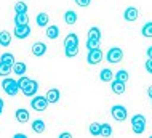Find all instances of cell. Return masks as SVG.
I'll use <instances>...</instances> for the list:
<instances>
[{
    "label": "cell",
    "mask_w": 152,
    "mask_h": 138,
    "mask_svg": "<svg viewBox=\"0 0 152 138\" xmlns=\"http://www.w3.org/2000/svg\"><path fill=\"white\" fill-rule=\"evenodd\" d=\"M45 53H47V45L43 42H35L32 45V55L34 56H43Z\"/></svg>",
    "instance_id": "12"
},
{
    "label": "cell",
    "mask_w": 152,
    "mask_h": 138,
    "mask_svg": "<svg viewBox=\"0 0 152 138\" xmlns=\"http://www.w3.org/2000/svg\"><path fill=\"white\" fill-rule=\"evenodd\" d=\"M11 44V34L8 31H2L0 32V45L2 47H8Z\"/></svg>",
    "instance_id": "24"
},
{
    "label": "cell",
    "mask_w": 152,
    "mask_h": 138,
    "mask_svg": "<svg viewBox=\"0 0 152 138\" xmlns=\"http://www.w3.org/2000/svg\"><path fill=\"white\" fill-rule=\"evenodd\" d=\"M110 114H112V117L118 120V122H122V120L126 119V116H128V111H126L125 106H122V104H114L112 108H110Z\"/></svg>",
    "instance_id": "5"
},
{
    "label": "cell",
    "mask_w": 152,
    "mask_h": 138,
    "mask_svg": "<svg viewBox=\"0 0 152 138\" xmlns=\"http://www.w3.org/2000/svg\"><path fill=\"white\" fill-rule=\"evenodd\" d=\"M94 48H99V42L87 39V50H94Z\"/></svg>",
    "instance_id": "32"
},
{
    "label": "cell",
    "mask_w": 152,
    "mask_h": 138,
    "mask_svg": "<svg viewBox=\"0 0 152 138\" xmlns=\"http://www.w3.org/2000/svg\"><path fill=\"white\" fill-rule=\"evenodd\" d=\"M147 95H149V98H152V85H149V89H147Z\"/></svg>",
    "instance_id": "38"
},
{
    "label": "cell",
    "mask_w": 152,
    "mask_h": 138,
    "mask_svg": "<svg viewBox=\"0 0 152 138\" xmlns=\"http://www.w3.org/2000/svg\"><path fill=\"white\" fill-rule=\"evenodd\" d=\"M138 16H139V11H138V8H134V7H128V8L125 10V13H123V18H125V21H130V23L136 21Z\"/></svg>",
    "instance_id": "11"
},
{
    "label": "cell",
    "mask_w": 152,
    "mask_h": 138,
    "mask_svg": "<svg viewBox=\"0 0 152 138\" xmlns=\"http://www.w3.org/2000/svg\"><path fill=\"white\" fill-rule=\"evenodd\" d=\"M146 55H147V58H152V47H149L146 50Z\"/></svg>",
    "instance_id": "36"
},
{
    "label": "cell",
    "mask_w": 152,
    "mask_h": 138,
    "mask_svg": "<svg viewBox=\"0 0 152 138\" xmlns=\"http://www.w3.org/2000/svg\"><path fill=\"white\" fill-rule=\"evenodd\" d=\"M37 90H39V82H37V80H32V79H31L29 83H27V85L24 87L21 92L26 95V97H35Z\"/></svg>",
    "instance_id": "9"
},
{
    "label": "cell",
    "mask_w": 152,
    "mask_h": 138,
    "mask_svg": "<svg viewBox=\"0 0 152 138\" xmlns=\"http://www.w3.org/2000/svg\"><path fill=\"white\" fill-rule=\"evenodd\" d=\"M74 2H75L79 7H88L90 3H91V0H74Z\"/></svg>",
    "instance_id": "33"
},
{
    "label": "cell",
    "mask_w": 152,
    "mask_h": 138,
    "mask_svg": "<svg viewBox=\"0 0 152 138\" xmlns=\"http://www.w3.org/2000/svg\"><path fill=\"white\" fill-rule=\"evenodd\" d=\"M16 120H18L19 124H27L31 119V114L29 111L26 109V108H19V109H16Z\"/></svg>",
    "instance_id": "10"
},
{
    "label": "cell",
    "mask_w": 152,
    "mask_h": 138,
    "mask_svg": "<svg viewBox=\"0 0 152 138\" xmlns=\"http://www.w3.org/2000/svg\"><path fill=\"white\" fill-rule=\"evenodd\" d=\"M45 128H47V125H45L43 119H35L34 122H32V130H34L35 133H43Z\"/></svg>",
    "instance_id": "17"
},
{
    "label": "cell",
    "mask_w": 152,
    "mask_h": 138,
    "mask_svg": "<svg viewBox=\"0 0 152 138\" xmlns=\"http://www.w3.org/2000/svg\"><path fill=\"white\" fill-rule=\"evenodd\" d=\"M146 71L149 74H152V58H149V60L146 61Z\"/></svg>",
    "instance_id": "34"
},
{
    "label": "cell",
    "mask_w": 152,
    "mask_h": 138,
    "mask_svg": "<svg viewBox=\"0 0 152 138\" xmlns=\"http://www.w3.org/2000/svg\"><path fill=\"white\" fill-rule=\"evenodd\" d=\"M64 53L66 56L74 58L79 55V37L77 34H67L64 39Z\"/></svg>",
    "instance_id": "1"
},
{
    "label": "cell",
    "mask_w": 152,
    "mask_h": 138,
    "mask_svg": "<svg viewBox=\"0 0 152 138\" xmlns=\"http://www.w3.org/2000/svg\"><path fill=\"white\" fill-rule=\"evenodd\" d=\"M2 89H3V92H5L8 97H15V95L19 92L18 80H15V79H11V77H5L2 80Z\"/></svg>",
    "instance_id": "2"
},
{
    "label": "cell",
    "mask_w": 152,
    "mask_h": 138,
    "mask_svg": "<svg viewBox=\"0 0 152 138\" xmlns=\"http://www.w3.org/2000/svg\"><path fill=\"white\" fill-rule=\"evenodd\" d=\"M151 101H152V98H151Z\"/></svg>",
    "instance_id": "41"
},
{
    "label": "cell",
    "mask_w": 152,
    "mask_h": 138,
    "mask_svg": "<svg viewBox=\"0 0 152 138\" xmlns=\"http://www.w3.org/2000/svg\"><path fill=\"white\" fill-rule=\"evenodd\" d=\"M99 79L102 82H112V79H114V72L110 71L109 68H106V69H102L101 72H99Z\"/></svg>",
    "instance_id": "23"
},
{
    "label": "cell",
    "mask_w": 152,
    "mask_h": 138,
    "mask_svg": "<svg viewBox=\"0 0 152 138\" xmlns=\"http://www.w3.org/2000/svg\"><path fill=\"white\" fill-rule=\"evenodd\" d=\"M90 133H91L93 137H99L101 135V124L99 122H93L90 125Z\"/></svg>",
    "instance_id": "28"
},
{
    "label": "cell",
    "mask_w": 152,
    "mask_h": 138,
    "mask_svg": "<svg viewBox=\"0 0 152 138\" xmlns=\"http://www.w3.org/2000/svg\"><path fill=\"white\" fill-rule=\"evenodd\" d=\"M0 61H3V63H7V64H10V66H13L15 64V55L13 53H2V56H0Z\"/></svg>",
    "instance_id": "26"
},
{
    "label": "cell",
    "mask_w": 152,
    "mask_h": 138,
    "mask_svg": "<svg viewBox=\"0 0 152 138\" xmlns=\"http://www.w3.org/2000/svg\"><path fill=\"white\" fill-rule=\"evenodd\" d=\"M141 34L144 37H147V39H152V21H149V23H146L144 26H142Z\"/></svg>",
    "instance_id": "27"
},
{
    "label": "cell",
    "mask_w": 152,
    "mask_h": 138,
    "mask_svg": "<svg viewBox=\"0 0 152 138\" xmlns=\"http://www.w3.org/2000/svg\"><path fill=\"white\" fill-rule=\"evenodd\" d=\"M114 79H117V80H120V82H128V79H130V74L126 72L125 69H120V71H117L115 72V76H114Z\"/></svg>",
    "instance_id": "25"
},
{
    "label": "cell",
    "mask_w": 152,
    "mask_h": 138,
    "mask_svg": "<svg viewBox=\"0 0 152 138\" xmlns=\"http://www.w3.org/2000/svg\"><path fill=\"white\" fill-rule=\"evenodd\" d=\"M13 138H26V133H16Z\"/></svg>",
    "instance_id": "37"
},
{
    "label": "cell",
    "mask_w": 152,
    "mask_h": 138,
    "mask_svg": "<svg viewBox=\"0 0 152 138\" xmlns=\"http://www.w3.org/2000/svg\"><path fill=\"white\" fill-rule=\"evenodd\" d=\"M48 104L50 103H48L47 97H39V95L35 98H32V101H31V106L34 111H45L48 108Z\"/></svg>",
    "instance_id": "7"
},
{
    "label": "cell",
    "mask_w": 152,
    "mask_h": 138,
    "mask_svg": "<svg viewBox=\"0 0 152 138\" xmlns=\"http://www.w3.org/2000/svg\"><path fill=\"white\" fill-rule=\"evenodd\" d=\"M131 128L136 135H141L146 130V117L142 114H134L131 117Z\"/></svg>",
    "instance_id": "3"
},
{
    "label": "cell",
    "mask_w": 152,
    "mask_h": 138,
    "mask_svg": "<svg viewBox=\"0 0 152 138\" xmlns=\"http://www.w3.org/2000/svg\"><path fill=\"white\" fill-rule=\"evenodd\" d=\"M29 80L31 79L29 77H26V76H19V79H18V85H19V90H23L24 87L29 83Z\"/></svg>",
    "instance_id": "31"
},
{
    "label": "cell",
    "mask_w": 152,
    "mask_h": 138,
    "mask_svg": "<svg viewBox=\"0 0 152 138\" xmlns=\"http://www.w3.org/2000/svg\"><path fill=\"white\" fill-rule=\"evenodd\" d=\"M112 135V127L109 124H101V135L99 137H110Z\"/></svg>",
    "instance_id": "30"
},
{
    "label": "cell",
    "mask_w": 152,
    "mask_h": 138,
    "mask_svg": "<svg viewBox=\"0 0 152 138\" xmlns=\"http://www.w3.org/2000/svg\"><path fill=\"white\" fill-rule=\"evenodd\" d=\"M71 137H72V135H71L69 132H63V133L59 135V138H71Z\"/></svg>",
    "instance_id": "35"
},
{
    "label": "cell",
    "mask_w": 152,
    "mask_h": 138,
    "mask_svg": "<svg viewBox=\"0 0 152 138\" xmlns=\"http://www.w3.org/2000/svg\"><path fill=\"white\" fill-rule=\"evenodd\" d=\"M35 21H37V26L39 27H47L48 23H50V16H48L47 13H39Z\"/></svg>",
    "instance_id": "20"
},
{
    "label": "cell",
    "mask_w": 152,
    "mask_h": 138,
    "mask_svg": "<svg viewBox=\"0 0 152 138\" xmlns=\"http://www.w3.org/2000/svg\"><path fill=\"white\" fill-rule=\"evenodd\" d=\"M11 72H13V66L0 61V77H8Z\"/></svg>",
    "instance_id": "21"
},
{
    "label": "cell",
    "mask_w": 152,
    "mask_h": 138,
    "mask_svg": "<svg viewBox=\"0 0 152 138\" xmlns=\"http://www.w3.org/2000/svg\"><path fill=\"white\" fill-rule=\"evenodd\" d=\"M110 89H112L114 93L122 95V93H125V90H126V83L117 80V79H114V80H112V85H110Z\"/></svg>",
    "instance_id": "13"
},
{
    "label": "cell",
    "mask_w": 152,
    "mask_h": 138,
    "mask_svg": "<svg viewBox=\"0 0 152 138\" xmlns=\"http://www.w3.org/2000/svg\"><path fill=\"white\" fill-rule=\"evenodd\" d=\"M15 13H27V5H26L24 0L15 3Z\"/></svg>",
    "instance_id": "29"
},
{
    "label": "cell",
    "mask_w": 152,
    "mask_h": 138,
    "mask_svg": "<svg viewBox=\"0 0 152 138\" xmlns=\"http://www.w3.org/2000/svg\"><path fill=\"white\" fill-rule=\"evenodd\" d=\"M0 114H2V111H0Z\"/></svg>",
    "instance_id": "40"
},
{
    "label": "cell",
    "mask_w": 152,
    "mask_h": 138,
    "mask_svg": "<svg viewBox=\"0 0 152 138\" xmlns=\"http://www.w3.org/2000/svg\"><path fill=\"white\" fill-rule=\"evenodd\" d=\"M24 2H26V0H24Z\"/></svg>",
    "instance_id": "42"
},
{
    "label": "cell",
    "mask_w": 152,
    "mask_h": 138,
    "mask_svg": "<svg viewBox=\"0 0 152 138\" xmlns=\"http://www.w3.org/2000/svg\"><path fill=\"white\" fill-rule=\"evenodd\" d=\"M102 58H104V55H102L101 48H94V50H88V55H87V63L88 64H99V63L102 61Z\"/></svg>",
    "instance_id": "6"
},
{
    "label": "cell",
    "mask_w": 152,
    "mask_h": 138,
    "mask_svg": "<svg viewBox=\"0 0 152 138\" xmlns=\"http://www.w3.org/2000/svg\"><path fill=\"white\" fill-rule=\"evenodd\" d=\"M13 34L16 39H27V37L31 35V27H29V24H23V26H15V31H13Z\"/></svg>",
    "instance_id": "8"
},
{
    "label": "cell",
    "mask_w": 152,
    "mask_h": 138,
    "mask_svg": "<svg viewBox=\"0 0 152 138\" xmlns=\"http://www.w3.org/2000/svg\"><path fill=\"white\" fill-rule=\"evenodd\" d=\"M45 35L48 37L50 40H55V39H58V35H59V27L58 26H47V31H45Z\"/></svg>",
    "instance_id": "16"
},
{
    "label": "cell",
    "mask_w": 152,
    "mask_h": 138,
    "mask_svg": "<svg viewBox=\"0 0 152 138\" xmlns=\"http://www.w3.org/2000/svg\"><path fill=\"white\" fill-rule=\"evenodd\" d=\"M26 71H27L26 63H23V61H15V64H13V72L16 74V76H24V74H26Z\"/></svg>",
    "instance_id": "15"
},
{
    "label": "cell",
    "mask_w": 152,
    "mask_h": 138,
    "mask_svg": "<svg viewBox=\"0 0 152 138\" xmlns=\"http://www.w3.org/2000/svg\"><path fill=\"white\" fill-rule=\"evenodd\" d=\"M64 23L69 24V26L75 24V23H77V13H75V11H72V10H67V11H66V13H64Z\"/></svg>",
    "instance_id": "19"
},
{
    "label": "cell",
    "mask_w": 152,
    "mask_h": 138,
    "mask_svg": "<svg viewBox=\"0 0 152 138\" xmlns=\"http://www.w3.org/2000/svg\"><path fill=\"white\" fill-rule=\"evenodd\" d=\"M3 106H5V103H3V100L0 98V111H3Z\"/></svg>",
    "instance_id": "39"
},
{
    "label": "cell",
    "mask_w": 152,
    "mask_h": 138,
    "mask_svg": "<svg viewBox=\"0 0 152 138\" xmlns=\"http://www.w3.org/2000/svg\"><path fill=\"white\" fill-rule=\"evenodd\" d=\"M88 39L96 40V42H101V29L96 27V26H93V27L88 31Z\"/></svg>",
    "instance_id": "22"
},
{
    "label": "cell",
    "mask_w": 152,
    "mask_h": 138,
    "mask_svg": "<svg viewBox=\"0 0 152 138\" xmlns=\"http://www.w3.org/2000/svg\"><path fill=\"white\" fill-rule=\"evenodd\" d=\"M45 97H47V100H48V103H58L59 101V97H61V93H59V90L58 89H50L47 92V95H45Z\"/></svg>",
    "instance_id": "14"
},
{
    "label": "cell",
    "mask_w": 152,
    "mask_h": 138,
    "mask_svg": "<svg viewBox=\"0 0 152 138\" xmlns=\"http://www.w3.org/2000/svg\"><path fill=\"white\" fill-rule=\"evenodd\" d=\"M23 24H29V16H27V13H16L15 26H23Z\"/></svg>",
    "instance_id": "18"
},
{
    "label": "cell",
    "mask_w": 152,
    "mask_h": 138,
    "mask_svg": "<svg viewBox=\"0 0 152 138\" xmlns=\"http://www.w3.org/2000/svg\"><path fill=\"white\" fill-rule=\"evenodd\" d=\"M106 60H107L110 64H117V63H120L123 60V50L120 47L110 48L107 52V55H106Z\"/></svg>",
    "instance_id": "4"
}]
</instances>
